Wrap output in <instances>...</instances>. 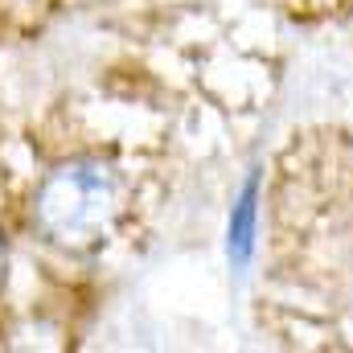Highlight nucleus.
I'll use <instances>...</instances> for the list:
<instances>
[{
  "instance_id": "obj_1",
  "label": "nucleus",
  "mask_w": 353,
  "mask_h": 353,
  "mask_svg": "<svg viewBox=\"0 0 353 353\" xmlns=\"http://www.w3.org/2000/svg\"><path fill=\"white\" fill-rule=\"evenodd\" d=\"M123 210V181L99 157H70L41 176L33 193V226L62 251L107 243Z\"/></svg>"
},
{
  "instance_id": "obj_2",
  "label": "nucleus",
  "mask_w": 353,
  "mask_h": 353,
  "mask_svg": "<svg viewBox=\"0 0 353 353\" xmlns=\"http://www.w3.org/2000/svg\"><path fill=\"white\" fill-rule=\"evenodd\" d=\"M255 218H259V169L243 181L234 210H230V226H226V255L234 267H247L251 251H255Z\"/></svg>"
},
{
  "instance_id": "obj_3",
  "label": "nucleus",
  "mask_w": 353,
  "mask_h": 353,
  "mask_svg": "<svg viewBox=\"0 0 353 353\" xmlns=\"http://www.w3.org/2000/svg\"><path fill=\"white\" fill-rule=\"evenodd\" d=\"M4 263H8V247H4V234H0V283H4Z\"/></svg>"
}]
</instances>
